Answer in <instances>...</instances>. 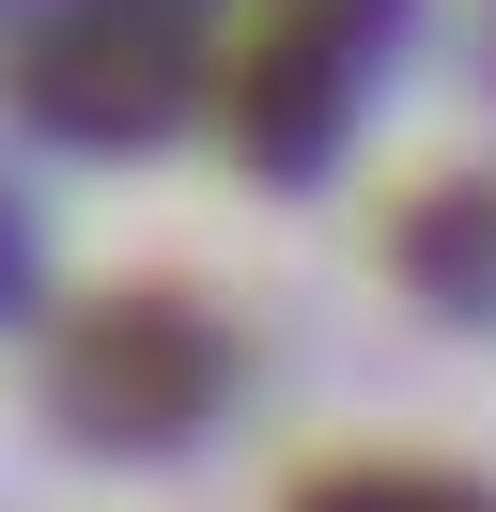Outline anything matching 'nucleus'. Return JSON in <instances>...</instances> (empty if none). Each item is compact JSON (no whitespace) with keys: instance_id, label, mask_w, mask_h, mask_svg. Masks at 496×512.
<instances>
[{"instance_id":"f257e3e1","label":"nucleus","mask_w":496,"mask_h":512,"mask_svg":"<svg viewBox=\"0 0 496 512\" xmlns=\"http://www.w3.org/2000/svg\"><path fill=\"white\" fill-rule=\"evenodd\" d=\"M310 512H496V497H465L434 466H341V481H310Z\"/></svg>"}]
</instances>
